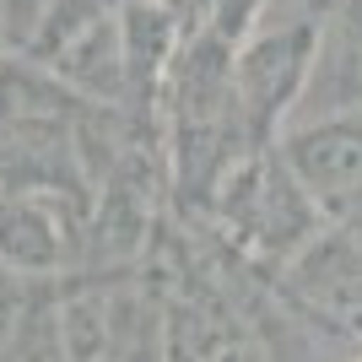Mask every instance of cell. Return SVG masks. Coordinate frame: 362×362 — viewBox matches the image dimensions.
I'll list each match as a JSON object with an SVG mask.
<instances>
[{
  "mask_svg": "<svg viewBox=\"0 0 362 362\" xmlns=\"http://www.w3.org/2000/svg\"><path fill=\"white\" fill-rule=\"evenodd\" d=\"M281 168L314 211L357 222L362 216V114H341V119L292 130L287 146H281Z\"/></svg>",
  "mask_w": 362,
  "mask_h": 362,
  "instance_id": "obj_2",
  "label": "cell"
},
{
  "mask_svg": "<svg viewBox=\"0 0 362 362\" xmlns=\"http://www.w3.org/2000/svg\"><path fill=\"white\" fill-rule=\"evenodd\" d=\"M87 200L49 189H0V265L11 276H54L81 249Z\"/></svg>",
  "mask_w": 362,
  "mask_h": 362,
  "instance_id": "obj_3",
  "label": "cell"
},
{
  "mask_svg": "<svg viewBox=\"0 0 362 362\" xmlns=\"http://www.w3.org/2000/svg\"><path fill=\"white\" fill-rule=\"evenodd\" d=\"M314 22H287L233 49V103H238V130L249 157L271 146L281 114L298 103L308 65H314Z\"/></svg>",
  "mask_w": 362,
  "mask_h": 362,
  "instance_id": "obj_1",
  "label": "cell"
},
{
  "mask_svg": "<svg viewBox=\"0 0 362 362\" xmlns=\"http://www.w3.org/2000/svg\"><path fill=\"white\" fill-rule=\"evenodd\" d=\"M211 6L216 0H163L168 16H189V22H195V16H211Z\"/></svg>",
  "mask_w": 362,
  "mask_h": 362,
  "instance_id": "obj_4",
  "label": "cell"
}]
</instances>
